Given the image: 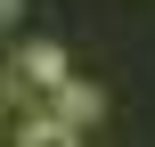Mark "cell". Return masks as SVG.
Instances as JSON below:
<instances>
[{
    "label": "cell",
    "instance_id": "6da1fadb",
    "mask_svg": "<svg viewBox=\"0 0 155 147\" xmlns=\"http://www.w3.org/2000/svg\"><path fill=\"white\" fill-rule=\"evenodd\" d=\"M8 147H82V123H65V115H49V123H33L25 139H8Z\"/></svg>",
    "mask_w": 155,
    "mask_h": 147
},
{
    "label": "cell",
    "instance_id": "7a4b0ae2",
    "mask_svg": "<svg viewBox=\"0 0 155 147\" xmlns=\"http://www.w3.org/2000/svg\"><path fill=\"white\" fill-rule=\"evenodd\" d=\"M65 123H98V90L74 82V90H65Z\"/></svg>",
    "mask_w": 155,
    "mask_h": 147
}]
</instances>
